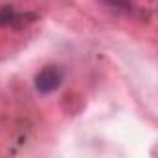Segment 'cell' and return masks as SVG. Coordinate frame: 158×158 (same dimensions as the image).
Returning a JSON list of instances; mask_svg holds the SVG:
<instances>
[{"label": "cell", "instance_id": "cell-1", "mask_svg": "<svg viewBox=\"0 0 158 158\" xmlns=\"http://www.w3.org/2000/svg\"><path fill=\"white\" fill-rule=\"evenodd\" d=\"M63 82V71L58 65H47L43 67L37 74H35V89L43 95H48L52 91H56Z\"/></svg>", "mask_w": 158, "mask_h": 158}, {"label": "cell", "instance_id": "cell-2", "mask_svg": "<svg viewBox=\"0 0 158 158\" xmlns=\"http://www.w3.org/2000/svg\"><path fill=\"white\" fill-rule=\"evenodd\" d=\"M30 21H35L34 13H17L11 6L0 8V28L6 26H24Z\"/></svg>", "mask_w": 158, "mask_h": 158}, {"label": "cell", "instance_id": "cell-3", "mask_svg": "<svg viewBox=\"0 0 158 158\" xmlns=\"http://www.w3.org/2000/svg\"><path fill=\"white\" fill-rule=\"evenodd\" d=\"M104 4H108L110 8L117 10V11H130V2L128 0H102Z\"/></svg>", "mask_w": 158, "mask_h": 158}]
</instances>
